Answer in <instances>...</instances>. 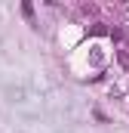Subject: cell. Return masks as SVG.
Masks as SVG:
<instances>
[{"instance_id": "obj_1", "label": "cell", "mask_w": 129, "mask_h": 133, "mask_svg": "<svg viewBox=\"0 0 129 133\" xmlns=\"http://www.w3.org/2000/svg\"><path fill=\"white\" fill-rule=\"evenodd\" d=\"M22 16H25V19H28L31 25H37V22H34V6H31V3H28V0L22 3Z\"/></svg>"}]
</instances>
